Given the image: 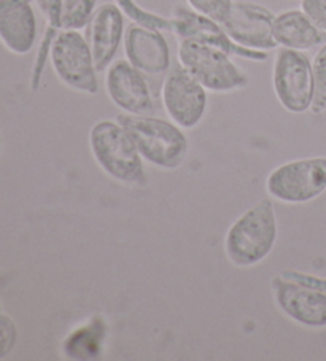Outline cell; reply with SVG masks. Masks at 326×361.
Segmentation results:
<instances>
[{
	"mask_svg": "<svg viewBox=\"0 0 326 361\" xmlns=\"http://www.w3.org/2000/svg\"><path fill=\"white\" fill-rule=\"evenodd\" d=\"M279 239V220L274 199L265 197L247 209L228 228L223 240L227 259L236 267L261 264Z\"/></svg>",
	"mask_w": 326,
	"mask_h": 361,
	"instance_id": "6da1fadb",
	"label": "cell"
},
{
	"mask_svg": "<svg viewBox=\"0 0 326 361\" xmlns=\"http://www.w3.org/2000/svg\"><path fill=\"white\" fill-rule=\"evenodd\" d=\"M115 120L126 129L142 159L162 171H175L190 153V140L179 124L152 115L120 114Z\"/></svg>",
	"mask_w": 326,
	"mask_h": 361,
	"instance_id": "7a4b0ae2",
	"label": "cell"
},
{
	"mask_svg": "<svg viewBox=\"0 0 326 361\" xmlns=\"http://www.w3.org/2000/svg\"><path fill=\"white\" fill-rule=\"evenodd\" d=\"M94 163L107 177L129 186L145 183V167L135 143L116 120L96 121L87 134Z\"/></svg>",
	"mask_w": 326,
	"mask_h": 361,
	"instance_id": "3957f363",
	"label": "cell"
},
{
	"mask_svg": "<svg viewBox=\"0 0 326 361\" xmlns=\"http://www.w3.org/2000/svg\"><path fill=\"white\" fill-rule=\"evenodd\" d=\"M179 66L193 75L209 92L228 94L248 86V77L223 49L190 39H180Z\"/></svg>",
	"mask_w": 326,
	"mask_h": 361,
	"instance_id": "277c9868",
	"label": "cell"
},
{
	"mask_svg": "<svg viewBox=\"0 0 326 361\" xmlns=\"http://www.w3.org/2000/svg\"><path fill=\"white\" fill-rule=\"evenodd\" d=\"M48 61L54 75L68 90L90 96L99 92V72L81 30H61L49 48Z\"/></svg>",
	"mask_w": 326,
	"mask_h": 361,
	"instance_id": "5b68a950",
	"label": "cell"
},
{
	"mask_svg": "<svg viewBox=\"0 0 326 361\" xmlns=\"http://www.w3.org/2000/svg\"><path fill=\"white\" fill-rule=\"evenodd\" d=\"M265 186L267 196L277 202H310L326 191V157L286 161L269 172Z\"/></svg>",
	"mask_w": 326,
	"mask_h": 361,
	"instance_id": "8992f818",
	"label": "cell"
},
{
	"mask_svg": "<svg viewBox=\"0 0 326 361\" xmlns=\"http://www.w3.org/2000/svg\"><path fill=\"white\" fill-rule=\"evenodd\" d=\"M272 90L282 109L301 115L313 101L312 61L303 51L279 48L272 66Z\"/></svg>",
	"mask_w": 326,
	"mask_h": 361,
	"instance_id": "52a82bcc",
	"label": "cell"
},
{
	"mask_svg": "<svg viewBox=\"0 0 326 361\" xmlns=\"http://www.w3.org/2000/svg\"><path fill=\"white\" fill-rule=\"evenodd\" d=\"M203 85L177 66L166 73L161 88V102L169 120L181 129L198 128L209 107V96Z\"/></svg>",
	"mask_w": 326,
	"mask_h": 361,
	"instance_id": "ba28073f",
	"label": "cell"
},
{
	"mask_svg": "<svg viewBox=\"0 0 326 361\" xmlns=\"http://www.w3.org/2000/svg\"><path fill=\"white\" fill-rule=\"evenodd\" d=\"M274 11L265 5L234 0L229 13L220 24L237 45L269 53L279 47L274 37Z\"/></svg>",
	"mask_w": 326,
	"mask_h": 361,
	"instance_id": "9c48e42d",
	"label": "cell"
},
{
	"mask_svg": "<svg viewBox=\"0 0 326 361\" xmlns=\"http://www.w3.org/2000/svg\"><path fill=\"white\" fill-rule=\"evenodd\" d=\"M275 306L288 320L309 329L326 328V291L294 282L280 274L271 282Z\"/></svg>",
	"mask_w": 326,
	"mask_h": 361,
	"instance_id": "30bf717a",
	"label": "cell"
},
{
	"mask_svg": "<svg viewBox=\"0 0 326 361\" xmlns=\"http://www.w3.org/2000/svg\"><path fill=\"white\" fill-rule=\"evenodd\" d=\"M104 73L107 96L123 114L150 115L155 110L152 86L129 61H114Z\"/></svg>",
	"mask_w": 326,
	"mask_h": 361,
	"instance_id": "8fae6325",
	"label": "cell"
},
{
	"mask_svg": "<svg viewBox=\"0 0 326 361\" xmlns=\"http://www.w3.org/2000/svg\"><path fill=\"white\" fill-rule=\"evenodd\" d=\"M171 34L177 35L179 39H190L207 43V45L223 49V51H227L231 56H236V58L253 62L266 61L269 56L267 51H256V49H248L237 45L224 32L220 23L196 13L190 7H181V5L175 7L171 16Z\"/></svg>",
	"mask_w": 326,
	"mask_h": 361,
	"instance_id": "7c38bea8",
	"label": "cell"
},
{
	"mask_svg": "<svg viewBox=\"0 0 326 361\" xmlns=\"http://www.w3.org/2000/svg\"><path fill=\"white\" fill-rule=\"evenodd\" d=\"M126 34V16L115 2L97 5L86 26V39L90 43L97 72L104 73L115 61Z\"/></svg>",
	"mask_w": 326,
	"mask_h": 361,
	"instance_id": "4fadbf2b",
	"label": "cell"
},
{
	"mask_svg": "<svg viewBox=\"0 0 326 361\" xmlns=\"http://www.w3.org/2000/svg\"><path fill=\"white\" fill-rule=\"evenodd\" d=\"M124 56L145 77H166L172 56L164 32L131 24L123 40Z\"/></svg>",
	"mask_w": 326,
	"mask_h": 361,
	"instance_id": "5bb4252c",
	"label": "cell"
},
{
	"mask_svg": "<svg viewBox=\"0 0 326 361\" xmlns=\"http://www.w3.org/2000/svg\"><path fill=\"white\" fill-rule=\"evenodd\" d=\"M35 0H0V43L10 53L24 56L37 43Z\"/></svg>",
	"mask_w": 326,
	"mask_h": 361,
	"instance_id": "9a60e30c",
	"label": "cell"
},
{
	"mask_svg": "<svg viewBox=\"0 0 326 361\" xmlns=\"http://www.w3.org/2000/svg\"><path fill=\"white\" fill-rule=\"evenodd\" d=\"M107 338H109V325L102 315L94 314L66 336L61 345L62 357L72 361L102 358Z\"/></svg>",
	"mask_w": 326,
	"mask_h": 361,
	"instance_id": "2e32d148",
	"label": "cell"
},
{
	"mask_svg": "<svg viewBox=\"0 0 326 361\" xmlns=\"http://www.w3.org/2000/svg\"><path fill=\"white\" fill-rule=\"evenodd\" d=\"M325 35L303 10H286L275 15L274 37L280 48L304 53L322 45Z\"/></svg>",
	"mask_w": 326,
	"mask_h": 361,
	"instance_id": "e0dca14e",
	"label": "cell"
},
{
	"mask_svg": "<svg viewBox=\"0 0 326 361\" xmlns=\"http://www.w3.org/2000/svg\"><path fill=\"white\" fill-rule=\"evenodd\" d=\"M96 0H62L61 4V27L62 30L86 29L94 10Z\"/></svg>",
	"mask_w": 326,
	"mask_h": 361,
	"instance_id": "ac0fdd59",
	"label": "cell"
},
{
	"mask_svg": "<svg viewBox=\"0 0 326 361\" xmlns=\"http://www.w3.org/2000/svg\"><path fill=\"white\" fill-rule=\"evenodd\" d=\"M114 2L121 8L124 16L129 18L134 24H139V26L153 30H159V32H171V18L161 16L158 13H153V11L145 10L135 0H114Z\"/></svg>",
	"mask_w": 326,
	"mask_h": 361,
	"instance_id": "d6986e66",
	"label": "cell"
},
{
	"mask_svg": "<svg viewBox=\"0 0 326 361\" xmlns=\"http://www.w3.org/2000/svg\"><path fill=\"white\" fill-rule=\"evenodd\" d=\"M313 73V101L310 111L323 114L326 111V43L318 49L312 61Z\"/></svg>",
	"mask_w": 326,
	"mask_h": 361,
	"instance_id": "ffe728a7",
	"label": "cell"
},
{
	"mask_svg": "<svg viewBox=\"0 0 326 361\" xmlns=\"http://www.w3.org/2000/svg\"><path fill=\"white\" fill-rule=\"evenodd\" d=\"M234 0H186V5L199 15L222 23L233 7Z\"/></svg>",
	"mask_w": 326,
	"mask_h": 361,
	"instance_id": "44dd1931",
	"label": "cell"
},
{
	"mask_svg": "<svg viewBox=\"0 0 326 361\" xmlns=\"http://www.w3.org/2000/svg\"><path fill=\"white\" fill-rule=\"evenodd\" d=\"M18 342V328L10 315L0 312V360L13 352Z\"/></svg>",
	"mask_w": 326,
	"mask_h": 361,
	"instance_id": "7402d4cb",
	"label": "cell"
},
{
	"mask_svg": "<svg viewBox=\"0 0 326 361\" xmlns=\"http://www.w3.org/2000/svg\"><path fill=\"white\" fill-rule=\"evenodd\" d=\"M301 10L326 34V0H301Z\"/></svg>",
	"mask_w": 326,
	"mask_h": 361,
	"instance_id": "603a6c76",
	"label": "cell"
},
{
	"mask_svg": "<svg viewBox=\"0 0 326 361\" xmlns=\"http://www.w3.org/2000/svg\"><path fill=\"white\" fill-rule=\"evenodd\" d=\"M282 276L286 279H291V280H294V282L312 286V288H318L322 291H326V279L325 277H317V276H312V274L294 271V269H286L282 272Z\"/></svg>",
	"mask_w": 326,
	"mask_h": 361,
	"instance_id": "cb8c5ba5",
	"label": "cell"
},
{
	"mask_svg": "<svg viewBox=\"0 0 326 361\" xmlns=\"http://www.w3.org/2000/svg\"><path fill=\"white\" fill-rule=\"evenodd\" d=\"M0 145H2V134H0Z\"/></svg>",
	"mask_w": 326,
	"mask_h": 361,
	"instance_id": "d4e9b609",
	"label": "cell"
}]
</instances>
